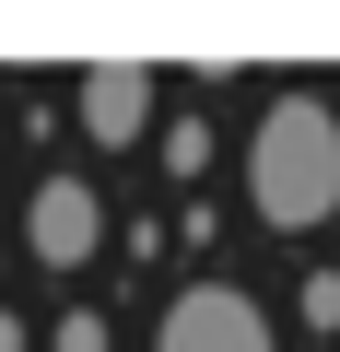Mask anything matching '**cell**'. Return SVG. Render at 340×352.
I'll return each instance as SVG.
<instances>
[{"instance_id":"obj_1","label":"cell","mask_w":340,"mask_h":352,"mask_svg":"<svg viewBox=\"0 0 340 352\" xmlns=\"http://www.w3.org/2000/svg\"><path fill=\"white\" fill-rule=\"evenodd\" d=\"M247 200L270 235H317L340 212V118L328 94H270L258 141H247Z\"/></svg>"},{"instance_id":"obj_2","label":"cell","mask_w":340,"mask_h":352,"mask_svg":"<svg viewBox=\"0 0 340 352\" xmlns=\"http://www.w3.org/2000/svg\"><path fill=\"white\" fill-rule=\"evenodd\" d=\"M152 352H270V317H258L235 282H188L177 305H164Z\"/></svg>"},{"instance_id":"obj_3","label":"cell","mask_w":340,"mask_h":352,"mask_svg":"<svg viewBox=\"0 0 340 352\" xmlns=\"http://www.w3.org/2000/svg\"><path fill=\"white\" fill-rule=\"evenodd\" d=\"M94 235H106V200L82 188V176H36V200H24V247H36V270H82Z\"/></svg>"},{"instance_id":"obj_4","label":"cell","mask_w":340,"mask_h":352,"mask_svg":"<svg viewBox=\"0 0 340 352\" xmlns=\"http://www.w3.org/2000/svg\"><path fill=\"white\" fill-rule=\"evenodd\" d=\"M71 106H82V141H106V153H129V141L152 129V82H141L129 59H94V71L71 82Z\"/></svg>"},{"instance_id":"obj_5","label":"cell","mask_w":340,"mask_h":352,"mask_svg":"<svg viewBox=\"0 0 340 352\" xmlns=\"http://www.w3.org/2000/svg\"><path fill=\"white\" fill-rule=\"evenodd\" d=\"M164 176H212V129H200V118L164 129Z\"/></svg>"},{"instance_id":"obj_6","label":"cell","mask_w":340,"mask_h":352,"mask_svg":"<svg viewBox=\"0 0 340 352\" xmlns=\"http://www.w3.org/2000/svg\"><path fill=\"white\" fill-rule=\"evenodd\" d=\"M47 352H117V329H106V317H94V305H71V317H59V329H47Z\"/></svg>"},{"instance_id":"obj_7","label":"cell","mask_w":340,"mask_h":352,"mask_svg":"<svg viewBox=\"0 0 340 352\" xmlns=\"http://www.w3.org/2000/svg\"><path fill=\"white\" fill-rule=\"evenodd\" d=\"M305 317H317V329H340V270H305Z\"/></svg>"},{"instance_id":"obj_8","label":"cell","mask_w":340,"mask_h":352,"mask_svg":"<svg viewBox=\"0 0 340 352\" xmlns=\"http://www.w3.org/2000/svg\"><path fill=\"white\" fill-rule=\"evenodd\" d=\"M24 340H36V329H24V317H0V352H24Z\"/></svg>"}]
</instances>
